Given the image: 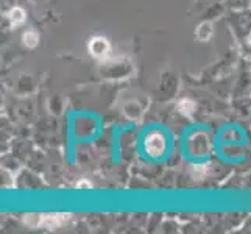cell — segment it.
<instances>
[{
  "instance_id": "cell-1",
  "label": "cell",
  "mask_w": 251,
  "mask_h": 234,
  "mask_svg": "<svg viewBox=\"0 0 251 234\" xmlns=\"http://www.w3.org/2000/svg\"><path fill=\"white\" fill-rule=\"evenodd\" d=\"M145 152L150 156H161L166 150V137L162 133L153 131L145 137Z\"/></svg>"
},
{
  "instance_id": "cell-2",
  "label": "cell",
  "mask_w": 251,
  "mask_h": 234,
  "mask_svg": "<svg viewBox=\"0 0 251 234\" xmlns=\"http://www.w3.org/2000/svg\"><path fill=\"white\" fill-rule=\"evenodd\" d=\"M109 50H111L109 42L106 38H103V36H94L89 42V52H91V55L95 58H100V59L106 58Z\"/></svg>"
},
{
  "instance_id": "cell-3",
  "label": "cell",
  "mask_w": 251,
  "mask_h": 234,
  "mask_svg": "<svg viewBox=\"0 0 251 234\" xmlns=\"http://www.w3.org/2000/svg\"><path fill=\"white\" fill-rule=\"evenodd\" d=\"M67 220V214H42L39 217V227L56 228Z\"/></svg>"
},
{
  "instance_id": "cell-4",
  "label": "cell",
  "mask_w": 251,
  "mask_h": 234,
  "mask_svg": "<svg viewBox=\"0 0 251 234\" xmlns=\"http://www.w3.org/2000/svg\"><path fill=\"white\" fill-rule=\"evenodd\" d=\"M214 33V28H212V24L211 22H203L198 25L197 28V38L200 41H209L211 36Z\"/></svg>"
},
{
  "instance_id": "cell-5",
  "label": "cell",
  "mask_w": 251,
  "mask_h": 234,
  "mask_svg": "<svg viewBox=\"0 0 251 234\" xmlns=\"http://www.w3.org/2000/svg\"><path fill=\"white\" fill-rule=\"evenodd\" d=\"M8 19H10V22L13 25H16V27H17V25H21V24L25 22V11L19 6L11 8L10 13H8Z\"/></svg>"
},
{
  "instance_id": "cell-6",
  "label": "cell",
  "mask_w": 251,
  "mask_h": 234,
  "mask_svg": "<svg viewBox=\"0 0 251 234\" xmlns=\"http://www.w3.org/2000/svg\"><path fill=\"white\" fill-rule=\"evenodd\" d=\"M38 41H39V34L34 31V30H28V31H25L22 34V42H24V46L25 47H28V49H33V47H36L38 46Z\"/></svg>"
},
{
  "instance_id": "cell-7",
  "label": "cell",
  "mask_w": 251,
  "mask_h": 234,
  "mask_svg": "<svg viewBox=\"0 0 251 234\" xmlns=\"http://www.w3.org/2000/svg\"><path fill=\"white\" fill-rule=\"evenodd\" d=\"M178 111L183 116H192L194 111H195V103L190 100V99L179 100V103H178Z\"/></svg>"
},
{
  "instance_id": "cell-8",
  "label": "cell",
  "mask_w": 251,
  "mask_h": 234,
  "mask_svg": "<svg viewBox=\"0 0 251 234\" xmlns=\"http://www.w3.org/2000/svg\"><path fill=\"white\" fill-rule=\"evenodd\" d=\"M76 187H78V189H89L91 183H88L86 180H83V181H80V183H76Z\"/></svg>"
},
{
  "instance_id": "cell-9",
  "label": "cell",
  "mask_w": 251,
  "mask_h": 234,
  "mask_svg": "<svg viewBox=\"0 0 251 234\" xmlns=\"http://www.w3.org/2000/svg\"><path fill=\"white\" fill-rule=\"evenodd\" d=\"M248 41H250V46H251V34H250V38H248Z\"/></svg>"
}]
</instances>
